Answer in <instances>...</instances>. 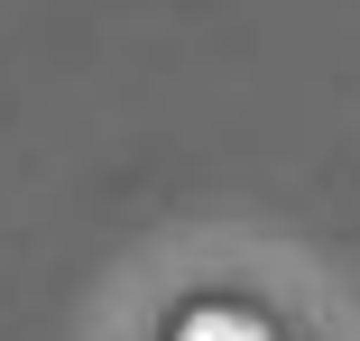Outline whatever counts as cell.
<instances>
[{"label":"cell","instance_id":"1","mask_svg":"<svg viewBox=\"0 0 360 341\" xmlns=\"http://www.w3.org/2000/svg\"><path fill=\"white\" fill-rule=\"evenodd\" d=\"M176 341H277L268 323H250V314H231V305H203V314H185L176 323Z\"/></svg>","mask_w":360,"mask_h":341}]
</instances>
